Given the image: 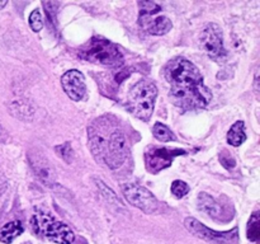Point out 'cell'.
Wrapping results in <instances>:
<instances>
[{"instance_id":"cell-1","label":"cell","mask_w":260,"mask_h":244,"mask_svg":"<svg viewBox=\"0 0 260 244\" xmlns=\"http://www.w3.org/2000/svg\"><path fill=\"white\" fill-rule=\"evenodd\" d=\"M165 80L170 86L173 103L183 111L202 109L210 104L212 93L203 84L200 69L184 57L170 60L164 68Z\"/></svg>"},{"instance_id":"cell-2","label":"cell","mask_w":260,"mask_h":244,"mask_svg":"<svg viewBox=\"0 0 260 244\" xmlns=\"http://www.w3.org/2000/svg\"><path fill=\"white\" fill-rule=\"evenodd\" d=\"M89 147L94 159L111 169H118L126 162L128 145L118 122L103 116L91 122L88 127Z\"/></svg>"},{"instance_id":"cell-3","label":"cell","mask_w":260,"mask_h":244,"mask_svg":"<svg viewBox=\"0 0 260 244\" xmlns=\"http://www.w3.org/2000/svg\"><path fill=\"white\" fill-rule=\"evenodd\" d=\"M157 88L152 81L142 79L131 88L127 98L128 111L142 121H149L152 116Z\"/></svg>"},{"instance_id":"cell-4","label":"cell","mask_w":260,"mask_h":244,"mask_svg":"<svg viewBox=\"0 0 260 244\" xmlns=\"http://www.w3.org/2000/svg\"><path fill=\"white\" fill-rule=\"evenodd\" d=\"M81 56L94 64L107 68H119L123 65V55L111 41L102 37H94L81 50Z\"/></svg>"},{"instance_id":"cell-5","label":"cell","mask_w":260,"mask_h":244,"mask_svg":"<svg viewBox=\"0 0 260 244\" xmlns=\"http://www.w3.org/2000/svg\"><path fill=\"white\" fill-rule=\"evenodd\" d=\"M30 225L36 235L45 236L48 240L55 243L71 244L75 239L73 230L68 225L55 220L52 216L42 211H38L32 216Z\"/></svg>"},{"instance_id":"cell-6","label":"cell","mask_w":260,"mask_h":244,"mask_svg":"<svg viewBox=\"0 0 260 244\" xmlns=\"http://www.w3.org/2000/svg\"><path fill=\"white\" fill-rule=\"evenodd\" d=\"M184 225L193 235L198 236V238L203 239V240L208 241L212 244H236L239 240L238 228H234L231 231H223V233H218V231L208 229L207 226L203 225L194 218H187L184 220Z\"/></svg>"},{"instance_id":"cell-7","label":"cell","mask_w":260,"mask_h":244,"mask_svg":"<svg viewBox=\"0 0 260 244\" xmlns=\"http://www.w3.org/2000/svg\"><path fill=\"white\" fill-rule=\"evenodd\" d=\"M122 192L126 200L135 207L140 208L145 214H154L159 208L156 197L147 188L137 183H126L122 185Z\"/></svg>"},{"instance_id":"cell-8","label":"cell","mask_w":260,"mask_h":244,"mask_svg":"<svg viewBox=\"0 0 260 244\" xmlns=\"http://www.w3.org/2000/svg\"><path fill=\"white\" fill-rule=\"evenodd\" d=\"M185 154L182 149H168V147L149 146L145 151V164L146 169L152 174L161 172L172 165L173 159L178 155Z\"/></svg>"},{"instance_id":"cell-9","label":"cell","mask_w":260,"mask_h":244,"mask_svg":"<svg viewBox=\"0 0 260 244\" xmlns=\"http://www.w3.org/2000/svg\"><path fill=\"white\" fill-rule=\"evenodd\" d=\"M200 43L202 50L210 57L218 60V58H222L223 56H226V50L223 47L222 30L215 23H211L203 29V32L201 33Z\"/></svg>"},{"instance_id":"cell-10","label":"cell","mask_w":260,"mask_h":244,"mask_svg":"<svg viewBox=\"0 0 260 244\" xmlns=\"http://www.w3.org/2000/svg\"><path fill=\"white\" fill-rule=\"evenodd\" d=\"M61 85H62L65 93L70 97L73 101H81L86 93V85L84 75L79 70H69L61 78Z\"/></svg>"},{"instance_id":"cell-11","label":"cell","mask_w":260,"mask_h":244,"mask_svg":"<svg viewBox=\"0 0 260 244\" xmlns=\"http://www.w3.org/2000/svg\"><path fill=\"white\" fill-rule=\"evenodd\" d=\"M139 24L145 32L154 36L167 35L173 28L172 20L165 15H155L141 12H140L139 17Z\"/></svg>"},{"instance_id":"cell-12","label":"cell","mask_w":260,"mask_h":244,"mask_svg":"<svg viewBox=\"0 0 260 244\" xmlns=\"http://www.w3.org/2000/svg\"><path fill=\"white\" fill-rule=\"evenodd\" d=\"M30 165L35 169L36 174L43 180L46 185H51L55 180V173H53L52 167L48 163V159H46L43 155L41 154H30L29 155Z\"/></svg>"},{"instance_id":"cell-13","label":"cell","mask_w":260,"mask_h":244,"mask_svg":"<svg viewBox=\"0 0 260 244\" xmlns=\"http://www.w3.org/2000/svg\"><path fill=\"white\" fill-rule=\"evenodd\" d=\"M198 207L213 219H218L222 215V207L220 203L206 192H201L198 195Z\"/></svg>"},{"instance_id":"cell-14","label":"cell","mask_w":260,"mask_h":244,"mask_svg":"<svg viewBox=\"0 0 260 244\" xmlns=\"http://www.w3.org/2000/svg\"><path fill=\"white\" fill-rule=\"evenodd\" d=\"M23 225L20 221H10L5 224L0 230V240L5 244H10L17 236L23 233Z\"/></svg>"},{"instance_id":"cell-15","label":"cell","mask_w":260,"mask_h":244,"mask_svg":"<svg viewBox=\"0 0 260 244\" xmlns=\"http://www.w3.org/2000/svg\"><path fill=\"white\" fill-rule=\"evenodd\" d=\"M245 140V125L243 121H236L228 132V142L233 146H240Z\"/></svg>"},{"instance_id":"cell-16","label":"cell","mask_w":260,"mask_h":244,"mask_svg":"<svg viewBox=\"0 0 260 244\" xmlns=\"http://www.w3.org/2000/svg\"><path fill=\"white\" fill-rule=\"evenodd\" d=\"M152 134H154L155 139L162 142L173 141V140L175 139L172 130L168 126H165L164 124H161V122H156V124L154 125V127H152Z\"/></svg>"},{"instance_id":"cell-17","label":"cell","mask_w":260,"mask_h":244,"mask_svg":"<svg viewBox=\"0 0 260 244\" xmlns=\"http://www.w3.org/2000/svg\"><path fill=\"white\" fill-rule=\"evenodd\" d=\"M248 238L251 241H259L260 239V220L259 214L254 212L251 215L250 220L248 224Z\"/></svg>"},{"instance_id":"cell-18","label":"cell","mask_w":260,"mask_h":244,"mask_svg":"<svg viewBox=\"0 0 260 244\" xmlns=\"http://www.w3.org/2000/svg\"><path fill=\"white\" fill-rule=\"evenodd\" d=\"M170 190H172V193L175 196V197L182 198L189 192V186H188L185 182H183V180L177 179L172 183V188H170Z\"/></svg>"},{"instance_id":"cell-19","label":"cell","mask_w":260,"mask_h":244,"mask_svg":"<svg viewBox=\"0 0 260 244\" xmlns=\"http://www.w3.org/2000/svg\"><path fill=\"white\" fill-rule=\"evenodd\" d=\"M55 150H56V154L60 155L66 163H71V160H73V157H74V151L73 149H71V145L69 144V142H65V144L62 145H58V146L55 147Z\"/></svg>"},{"instance_id":"cell-20","label":"cell","mask_w":260,"mask_h":244,"mask_svg":"<svg viewBox=\"0 0 260 244\" xmlns=\"http://www.w3.org/2000/svg\"><path fill=\"white\" fill-rule=\"evenodd\" d=\"M29 25L32 28L33 32H40L43 27V20L42 15H41L40 10H33L29 14Z\"/></svg>"},{"instance_id":"cell-21","label":"cell","mask_w":260,"mask_h":244,"mask_svg":"<svg viewBox=\"0 0 260 244\" xmlns=\"http://www.w3.org/2000/svg\"><path fill=\"white\" fill-rule=\"evenodd\" d=\"M220 160H221V164H222L226 169H233V168H235L236 165L235 159H234L229 152L223 151L222 154L220 155Z\"/></svg>"},{"instance_id":"cell-22","label":"cell","mask_w":260,"mask_h":244,"mask_svg":"<svg viewBox=\"0 0 260 244\" xmlns=\"http://www.w3.org/2000/svg\"><path fill=\"white\" fill-rule=\"evenodd\" d=\"M7 4H8V2H5V0L4 2H0V9H3V8H4Z\"/></svg>"},{"instance_id":"cell-23","label":"cell","mask_w":260,"mask_h":244,"mask_svg":"<svg viewBox=\"0 0 260 244\" xmlns=\"http://www.w3.org/2000/svg\"><path fill=\"white\" fill-rule=\"evenodd\" d=\"M3 134V129H2V126H0V135Z\"/></svg>"}]
</instances>
